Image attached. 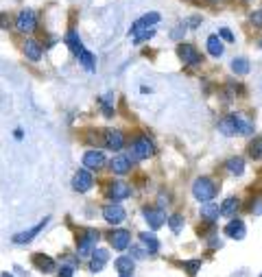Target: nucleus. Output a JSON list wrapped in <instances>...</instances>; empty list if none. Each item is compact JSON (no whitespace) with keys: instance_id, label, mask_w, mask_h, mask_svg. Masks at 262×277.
I'll return each instance as SVG.
<instances>
[{"instance_id":"obj_42","label":"nucleus","mask_w":262,"mask_h":277,"mask_svg":"<svg viewBox=\"0 0 262 277\" xmlns=\"http://www.w3.org/2000/svg\"><path fill=\"white\" fill-rule=\"evenodd\" d=\"M3 277H11V275H3Z\"/></svg>"},{"instance_id":"obj_5","label":"nucleus","mask_w":262,"mask_h":277,"mask_svg":"<svg viewBox=\"0 0 262 277\" xmlns=\"http://www.w3.org/2000/svg\"><path fill=\"white\" fill-rule=\"evenodd\" d=\"M92 183H94L92 173H88V168H83V170H79V173L75 175V179H72V188H75L77 192H88V190L92 188Z\"/></svg>"},{"instance_id":"obj_7","label":"nucleus","mask_w":262,"mask_h":277,"mask_svg":"<svg viewBox=\"0 0 262 277\" xmlns=\"http://www.w3.org/2000/svg\"><path fill=\"white\" fill-rule=\"evenodd\" d=\"M103 219L109 223V225H118V223L124 221V210L118 205V203H111V205L103 207Z\"/></svg>"},{"instance_id":"obj_36","label":"nucleus","mask_w":262,"mask_h":277,"mask_svg":"<svg viewBox=\"0 0 262 277\" xmlns=\"http://www.w3.org/2000/svg\"><path fill=\"white\" fill-rule=\"evenodd\" d=\"M153 35H155V31H151V29H149V31H142L140 35H136V37H134V42H136V44H140V42H144V39H151Z\"/></svg>"},{"instance_id":"obj_11","label":"nucleus","mask_w":262,"mask_h":277,"mask_svg":"<svg viewBox=\"0 0 262 277\" xmlns=\"http://www.w3.org/2000/svg\"><path fill=\"white\" fill-rule=\"evenodd\" d=\"M109 240H111V245H114V249L124 251V249L129 247V242H131V234L127 232V229H116V232H111Z\"/></svg>"},{"instance_id":"obj_35","label":"nucleus","mask_w":262,"mask_h":277,"mask_svg":"<svg viewBox=\"0 0 262 277\" xmlns=\"http://www.w3.org/2000/svg\"><path fill=\"white\" fill-rule=\"evenodd\" d=\"M219 37H221V39H225V42H236L234 33H232V31H229V29H225V26H223V29L219 31Z\"/></svg>"},{"instance_id":"obj_43","label":"nucleus","mask_w":262,"mask_h":277,"mask_svg":"<svg viewBox=\"0 0 262 277\" xmlns=\"http://www.w3.org/2000/svg\"><path fill=\"white\" fill-rule=\"evenodd\" d=\"M122 277H129V275H122Z\"/></svg>"},{"instance_id":"obj_31","label":"nucleus","mask_w":262,"mask_h":277,"mask_svg":"<svg viewBox=\"0 0 262 277\" xmlns=\"http://www.w3.org/2000/svg\"><path fill=\"white\" fill-rule=\"evenodd\" d=\"M168 225H170V229H173L175 234H179V232H181V227H183V216H179V214L168 216Z\"/></svg>"},{"instance_id":"obj_8","label":"nucleus","mask_w":262,"mask_h":277,"mask_svg":"<svg viewBox=\"0 0 262 277\" xmlns=\"http://www.w3.org/2000/svg\"><path fill=\"white\" fill-rule=\"evenodd\" d=\"M46 223H48V219H44L42 223H37L35 227L26 229V232H22V234H16V236H13V242H16V245H26V242H31V240L35 238V236L46 227Z\"/></svg>"},{"instance_id":"obj_4","label":"nucleus","mask_w":262,"mask_h":277,"mask_svg":"<svg viewBox=\"0 0 262 277\" xmlns=\"http://www.w3.org/2000/svg\"><path fill=\"white\" fill-rule=\"evenodd\" d=\"M177 52H179V59L186 65H196L201 61V55H199V50L194 48V46H190V44H181L179 48H177Z\"/></svg>"},{"instance_id":"obj_45","label":"nucleus","mask_w":262,"mask_h":277,"mask_svg":"<svg viewBox=\"0 0 262 277\" xmlns=\"http://www.w3.org/2000/svg\"><path fill=\"white\" fill-rule=\"evenodd\" d=\"M260 277H262V275H260Z\"/></svg>"},{"instance_id":"obj_37","label":"nucleus","mask_w":262,"mask_h":277,"mask_svg":"<svg viewBox=\"0 0 262 277\" xmlns=\"http://www.w3.org/2000/svg\"><path fill=\"white\" fill-rule=\"evenodd\" d=\"M251 24H253V26H262V9H258V11L251 13Z\"/></svg>"},{"instance_id":"obj_21","label":"nucleus","mask_w":262,"mask_h":277,"mask_svg":"<svg viewBox=\"0 0 262 277\" xmlns=\"http://www.w3.org/2000/svg\"><path fill=\"white\" fill-rule=\"evenodd\" d=\"M140 240H142V245H144V249H147V253H157V249H160V240L155 238L153 234H147V232H142L140 234Z\"/></svg>"},{"instance_id":"obj_41","label":"nucleus","mask_w":262,"mask_h":277,"mask_svg":"<svg viewBox=\"0 0 262 277\" xmlns=\"http://www.w3.org/2000/svg\"><path fill=\"white\" fill-rule=\"evenodd\" d=\"M260 48H262V39H260Z\"/></svg>"},{"instance_id":"obj_13","label":"nucleus","mask_w":262,"mask_h":277,"mask_svg":"<svg viewBox=\"0 0 262 277\" xmlns=\"http://www.w3.org/2000/svg\"><path fill=\"white\" fill-rule=\"evenodd\" d=\"M225 234L229 236V238H234V240H242L245 238V234H247V229H245V223L242 221H229L227 225H225Z\"/></svg>"},{"instance_id":"obj_38","label":"nucleus","mask_w":262,"mask_h":277,"mask_svg":"<svg viewBox=\"0 0 262 277\" xmlns=\"http://www.w3.org/2000/svg\"><path fill=\"white\" fill-rule=\"evenodd\" d=\"M251 212H253V214H262V199H258V201L251 203Z\"/></svg>"},{"instance_id":"obj_17","label":"nucleus","mask_w":262,"mask_h":277,"mask_svg":"<svg viewBox=\"0 0 262 277\" xmlns=\"http://www.w3.org/2000/svg\"><path fill=\"white\" fill-rule=\"evenodd\" d=\"M24 55L26 59H31V61H39L42 59V46L37 42H33V39H26L24 42Z\"/></svg>"},{"instance_id":"obj_28","label":"nucleus","mask_w":262,"mask_h":277,"mask_svg":"<svg viewBox=\"0 0 262 277\" xmlns=\"http://www.w3.org/2000/svg\"><path fill=\"white\" fill-rule=\"evenodd\" d=\"M232 70L236 75H247L249 72V59L247 57H236L232 61Z\"/></svg>"},{"instance_id":"obj_18","label":"nucleus","mask_w":262,"mask_h":277,"mask_svg":"<svg viewBox=\"0 0 262 277\" xmlns=\"http://www.w3.org/2000/svg\"><path fill=\"white\" fill-rule=\"evenodd\" d=\"M225 168H227L229 175L240 177L242 173H245V160H242V157H229V160L225 162Z\"/></svg>"},{"instance_id":"obj_9","label":"nucleus","mask_w":262,"mask_h":277,"mask_svg":"<svg viewBox=\"0 0 262 277\" xmlns=\"http://www.w3.org/2000/svg\"><path fill=\"white\" fill-rule=\"evenodd\" d=\"M83 166L90 168V170H98L105 166V155L103 151H88V153L83 155Z\"/></svg>"},{"instance_id":"obj_1","label":"nucleus","mask_w":262,"mask_h":277,"mask_svg":"<svg viewBox=\"0 0 262 277\" xmlns=\"http://www.w3.org/2000/svg\"><path fill=\"white\" fill-rule=\"evenodd\" d=\"M214 194H216V186H214L212 179H208V177H199V179H194V183H192V196H194L196 201L208 203V201L214 199Z\"/></svg>"},{"instance_id":"obj_15","label":"nucleus","mask_w":262,"mask_h":277,"mask_svg":"<svg viewBox=\"0 0 262 277\" xmlns=\"http://www.w3.org/2000/svg\"><path fill=\"white\" fill-rule=\"evenodd\" d=\"M129 194H131V190H129L127 183H122V181L111 183L109 190H107V196L109 199H114V201H122V199H127Z\"/></svg>"},{"instance_id":"obj_25","label":"nucleus","mask_w":262,"mask_h":277,"mask_svg":"<svg viewBox=\"0 0 262 277\" xmlns=\"http://www.w3.org/2000/svg\"><path fill=\"white\" fill-rule=\"evenodd\" d=\"M219 131L223 135H234L236 133V118L234 116H227V118H223V120H219Z\"/></svg>"},{"instance_id":"obj_22","label":"nucleus","mask_w":262,"mask_h":277,"mask_svg":"<svg viewBox=\"0 0 262 277\" xmlns=\"http://www.w3.org/2000/svg\"><path fill=\"white\" fill-rule=\"evenodd\" d=\"M33 262H35V266L39 268V271H44V273H50L52 268H55V262H52L48 255H44V253H35V255H33Z\"/></svg>"},{"instance_id":"obj_44","label":"nucleus","mask_w":262,"mask_h":277,"mask_svg":"<svg viewBox=\"0 0 262 277\" xmlns=\"http://www.w3.org/2000/svg\"><path fill=\"white\" fill-rule=\"evenodd\" d=\"M212 3H216V0H212Z\"/></svg>"},{"instance_id":"obj_34","label":"nucleus","mask_w":262,"mask_h":277,"mask_svg":"<svg viewBox=\"0 0 262 277\" xmlns=\"http://www.w3.org/2000/svg\"><path fill=\"white\" fill-rule=\"evenodd\" d=\"M183 35H186V24H177L173 29V33H170V37L173 39H181Z\"/></svg>"},{"instance_id":"obj_30","label":"nucleus","mask_w":262,"mask_h":277,"mask_svg":"<svg viewBox=\"0 0 262 277\" xmlns=\"http://www.w3.org/2000/svg\"><path fill=\"white\" fill-rule=\"evenodd\" d=\"M249 153H251V157H262V137H253L251 144H249Z\"/></svg>"},{"instance_id":"obj_33","label":"nucleus","mask_w":262,"mask_h":277,"mask_svg":"<svg viewBox=\"0 0 262 277\" xmlns=\"http://www.w3.org/2000/svg\"><path fill=\"white\" fill-rule=\"evenodd\" d=\"M199 266H201V260H190V262H186V271L190 273V275H196V271H199Z\"/></svg>"},{"instance_id":"obj_19","label":"nucleus","mask_w":262,"mask_h":277,"mask_svg":"<svg viewBox=\"0 0 262 277\" xmlns=\"http://www.w3.org/2000/svg\"><path fill=\"white\" fill-rule=\"evenodd\" d=\"M105 144H107V149H111V151H120L122 144H124V137H122L120 131H107Z\"/></svg>"},{"instance_id":"obj_39","label":"nucleus","mask_w":262,"mask_h":277,"mask_svg":"<svg viewBox=\"0 0 262 277\" xmlns=\"http://www.w3.org/2000/svg\"><path fill=\"white\" fill-rule=\"evenodd\" d=\"M59 277H72V266H61V268H59Z\"/></svg>"},{"instance_id":"obj_10","label":"nucleus","mask_w":262,"mask_h":277,"mask_svg":"<svg viewBox=\"0 0 262 277\" xmlns=\"http://www.w3.org/2000/svg\"><path fill=\"white\" fill-rule=\"evenodd\" d=\"M16 26H18L20 33H31L33 29H35V13L29 11V9L22 11L16 20Z\"/></svg>"},{"instance_id":"obj_3","label":"nucleus","mask_w":262,"mask_h":277,"mask_svg":"<svg viewBox=\"0 0 262 277\" xmlns=\"http://www.w3.org/2000/svg\"><path fill=\"white\" fill-rule=\"evenodd\" d=\"M153 151L155 149H153V144L149 142V137H142V135L131 144V153H134L138 160H149V157L153 155Z\"/></svg>"},{"instance_id":"obj_12","label":"nucleus","mask_w":262,"mask_h":277,"mask_svg":"<svg viewBox=\"0 0 262 277\" xmlns=\"http://www.w3.org/2000/svg\"><path fill=\"white\" fill-rule=\"evenodd\" d=\"M236 118V133L242 135H253V120L245 114H234Z\"/></svg>"},{"instance_id":"obj_26","label":"nucleus","mask_w":262,"mask_h":277,"mask_svg":"<svg viewBox=\"0 0 262 277\" xmlns=\"http://www.w3.org/2000/svg\"><path fill=\"white\" fill-rule=\"evenodd\" d=\"M116 271L120 275H131L134 273V260L127 258V255H122V258L116 260Z\"/></svg>"},{"instance_id":"obj_32","label":"nucleus","mask_w":262,"mask_h":277,"mask_svg":"<svg viewBox=\"0 0 262 277\" xmlns=\"http://www.w3.org/2000/svg\"><path fill=\"white\" fill-rule=\"evenodd\" d=\"M92 258H94L96 262H101V264H105V260L109 258L107 249H94V253H92Z\"/></svg>"},{"instance_id":"obj_24","label":"nucleus","mask_w":262,"mask_h":277,"mask_svg":"<svg viewBox=\"0 0 262 277\" xmlns=\"http://www.w3.org/2000/svg\"><path fill=\"white\" fill-rule=\"evenodd\" d=\"M236 210H238V199H234V196H227V199L221 203V216L232 219V216L236 214Z\"/></svg>"},{"instance_id":"obj_27","label":"nucleus","mask_w":262,"mask_h":277,"mask_svg":"<svg viewBox=\"0 0 262 277\" xmlns=\"http://www.w3.org/2000/svg\"><path fill=\"white\" fill-rule=\"evenodd\" d=\"M208 50L212 57H221L223 55V44H221V37L219 35H210L208 37Z\"/></svg>"},{"instance_id":"obj_16","label":"nucleus","mask_w":262,"mask_h":277,"mask_svg":"<svg viewBox=\"0 0 262 277\" xmlns=\"http://www.w3.org/2000/svg\"><path fill=\"white\" fill-rule=\"evenodd\" d=\"M160 22V13H155V11H151V13H147V16H142L138 22L134 24V33H138V31H142V29H149V26H153V24H157Z\"/></svg>"},{"instance_id":"obj_29","label":"nucleus","mask_w":262,"mask_h":277,"mask_svg":"<svg viewBox=\"0 0 262 277\" xmlns=\"http://www.w3.org/2000/svg\"><path fill=\"white\" fill-rule=\"evenodd\" d=\"M79 61H81V65L85 70H90V72L94 70V55H92L90 50H83L81 55H79Z\"/></svg>"},{"instance_id":"obj_40","label":"nucleus","mask_w":262,"mask_h":277,"mask_svg":"<svg viewBox=\"0 0 262 277\" xmlns=\"http://www.w3.org/2000/svg\"><path fill=\"white\" fill-rule=\"evenodd\" d=\"M199 22H201V18H199V16H196V18H190V20H188V22H186V24H188V26H199Z\"/></svg>"},{"instance_id":"obj_20","label":"nucleus","mask_w":262,"mask_h":277,"mask_svg":"<svg viewBox=\"0 0 262 277\" xmlns=\"http://www.w3.org/2000/svg\"><path fill=\"white\" fill-rule=\"evenodd\" d=\"M221 216V207L214 205V203H206V205L201 207V219L208 221V223H214L216 219Z\"/></svg>"},{"instance_id":"obj_23","label":"nucleus","mask_w":262,"mask_h":277,"mask_svg":"<svg viewBox=\"0 0 262 277\" xmlns=\"http://www.w3.org/2000/svg\"><path fill=\"white\" fill-rule=\"evenodd\" d=\"M66 44H68V48H70L72 52H75L77 57L85 50V48H83V44H81V39H79V33H75V31H70L68 35H66Z\"/></svg>"},{"instance_id":"obj_14","label":"nucleus","mask_w":262,"mask_h":277,"mask_svg":"<svg viewBox=\"0 0 262 277\" xmlns=\"http://www.w3.org/2000/svg\"><path fill=\"white\" fill-rule=\"evenodd\" d=\"M109 166H111V173L114 175H127L131 170V160L127 155H116Z\"/></svg>"},{"instance_id":"obj_6","label":"nucleus","mask_w":262,"mask_h":277,"mask_svg":"<svg viewBox=\"0 0 262 277\" xmlns=\"http://www.w3.org/2000/svg\"><path fill=\"white\" fill-rule=\"evenodd\" d=\"M144 219H147L151 229H160L164 223H166V214H164L160 207H147L144 210Z\"/></svg>"},{"instance_id":"obj_2","label":"nucleus","mask_w":262,"mask_h":277,"mask_svg":"<svg viewBox=\"0 0 262 277\" xmlns=\"http://www.w3.org/2000/svg\"><path fill=\"white\" fill-rule=\"evenodd\" d=\"M96 240H98V234L94 232V229H88V232H85L81 238H79V242H77L79 255H90V253H94Z\"/></svg>"}]
</instances>
